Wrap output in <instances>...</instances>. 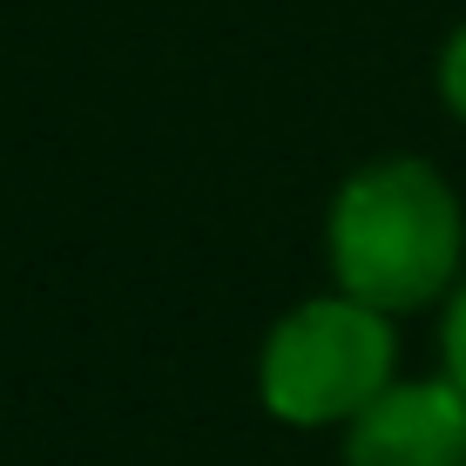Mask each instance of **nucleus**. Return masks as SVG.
I'll return each instance as SVG.
<instances>
[{
  "instance_id": "nucleus-1",
  "label": "nucleus",
  "mask_w": 466,
  "mask_h": 466,
  "mask_svg": "<svg viewBox=\"0 0 466 466\" xmlns=\"http://www.w3.org/2000/svg\"><path fill=\"white\" fill-rule=\"evenodd\" d=\"M331 291L385 318H426L466 270V197L426 156H372L345 169L325 203Z\"/></svg>"
},
{
  "instance_id": "nucleus-2",
  "label": "nucleus",
  "mask_w": 466,
  "mask_h": 466,
  "mask_svg": "<svg viewBox=\"0 0 466 466\" xmlns=\"http://www.w3.org/2000/svg\"><path fill=\"white\" fill-rule=\"evenodd\" d=\"M399 372V318L345 291H318L298 298L257 345V406L291 432H345Z\"/></svg>"
},
{
  "instance_id": "nucleus-4",
  "label": "nucleus",
  "mask_w": 466,
  "mask_h": 466,
  "mask_svg": "<svg viewBox=\"0 0 466 466\" xmlns=\"http://www.w3.org/2000/svg\"><path fill=\"white\" fill-rule=\"evenodd\" d=\"M432 372H446L466 392V270H460V284L446 291V304L432 311Z\"/></svg>"
},
{
  "instance_id": "nucleus-5",
  "label": "nucleus",
  "mask_w": 466,
  "mask_h": 466,
  "mask_svg": "<svg viewBox=\"0 0 466 466\" xmlns=\"http://www.w3.org/2000/svg\"><path fill=\"white\" fill-rule=\"evenodd\" d=\"M432 95H440V108L466 128V21L440 41V55H432Z\"/></svg>"
},
{
  "instance_id": "nucleus-3",
  "label": "nucleus",
  "mask_w": 466,
  "mask_h": 466,
  "mask_svg": "<svg viewBox=\"0 0 466 466\" xmlns=\"http://www.w3.org/2000/svg\"><path fill=\"white\" fill-rule=\"evenodd\" d=\"M339 466H466V392L446 372H399L339 432Z\"/></svg>"
}]
</instances>
